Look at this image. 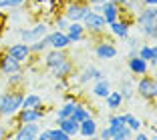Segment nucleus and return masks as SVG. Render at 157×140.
Wrapping results in <instances>:
<instances>
[{
  "instance_id": "f257e3e1",
  "label": "nucleus",
  "mask_w": 157,
  "mask_h": 140,
  "mask_svg": "<svg viewBox=\"0 0 157 140\" xmlns=\"http://www.w3.org/2000/svg\"><path fill=\"white\" fill-rule=\"evenodd\" d=\"M133 24L137 26L139 34L147 40L157 38V6H143L139 14L133 18Z\"/></svg>"
},
{
  "instance_id": "f03ea898",
  "label": "nucleus",
  "mask_w": 157,
  "mask_h": 140,
  "mask_svg": "<svg viewBox=\"0 0 157 140\" xmlns=\"http://www.w3.org/2000/svg\"><path fill=\"white\" fill-rule=\"evenodd\" d=\"M26 92L22 88H8V90L0 92V118L2 120H10L16 116L20 108H22V98Z\"/></svg>"
},
{
  "instance_id": "7ed1b4c3",
  "label": "nucleus",
  "mask_w": 157,
  "mask_h": 140,
  "mask_svg": "<svg viewBox=\"0 0 157 140\" xmlns=\"http://www.w3.org/2000/svg\"><path fill=\"white\" fill-rule=\"evenodd\" d=\"M135 94H139L147 102H153L157 98V76H153L151 72L135 76Z\"/></svg>"
},
{
  "instance_id": "20e7f679",
  "label": "nucleus",
  "mask_w": 157,
  "mask_h": 140,
  "mask_svg": "<svg viewBox=\"0 0 157 140\" xmlns=\"http://www.w3.org/2000/svg\"><path fill=\"white\" fill-rule=\"evenodd\" d=\"M81 24H83L87 36H93V38H101V36H105V32H107L105 18L99 12H95V10H89L85 14V18L81 20Z\"/></svg>"
},
{
  "instance_id": "39448f33",
  "label": "nucleus",
  "mask_w": 157,
  "mask_h": 140,
  "mask_svg": "<svg viewBox=\"0 0 157 140\" xmlns=\"http://www.w3.org/2000/svg\"><path fill=\"white\" fill-rule=\"evenodd\" d=\"M48 30H51V24L46 22V20H40V22L33 24V26H26V28H18V36L22 42H26V44H33V42L40 40V38H44L46 34H48Z\"/></svg>"
},
{
  "instance_id": "423d86ee",
  "label": "nucleus",
  "mask_w": 157,
  "mask_h": 140,
  "mask_svg": "<svg viewBox=\"0 0 157 140\" xmlns=\"http://www.w3.org/2000/svg\"><path fill=\"white\" fill-rule=\"evenodd\" d=\"M89 10H91V6L87 4V0H69L63 6V16L69 22H81Z\"/></svg>"
},
{
  "instance_id": "0eeeda50",
  "label": "nucleus",
  "mask_w": 157,
  "mask_h": 140,
  "mask_svg": "<svg viewBox=\"0 0 157 140\" xmlns=\"http://www.w3.org/2000/svg\"><path fill=\"white\" fill-rule=\"evenodd\" d=\"M93 54H95V58H97V60H103V62H107V60L117 58L119 50H117V46H115V42H113V40H109V38L101 36L97 42H95V46H93Z\"/></svg>"
},
{
  "instance_id": "6e6552de",
  "label": "nucleus",
  "mask_w": 157,
  "mask_h": 140,
  "mask_svg": "<svg viewBox=\"0 0 157 140\" xmlns=\"http://www.w3.org/2000/svg\"><path fill=\"white\" fill-rule=\"evenodd\" d=\"M4 52L10 56V58H14L16 62H20V64H28V60L33 58L30 46H28L26 42H22V40H18V42H14V44H10L8 48L4 50Z\"/></svg>"
},
{
  "instance_id": "1a4fd4ad",
  "label": "nucleus",
  "mask_w": 157,
  "mask_h": 140,
  "mask_svg": "<svg viewBox=\"0 0 157 140\" xmlns=\"http://www.w3.org/2000/svg\"><path fill=\"white\" fill-rule=\"evenodd\" d=\"M42 130L40 122H28V124H18L12 132V140H34L38 132Z\"/></svg>"
},
{
  "instance_id": "9d476101",
  "label": "nucleus",
  "mask_w": 157,
  "mask_h": 140,
  "mask_svg": "<svg viewBox=\"0 0 157 140\" xmlns=\"http://www.w3.org/2000/svg\"><path fill=\"white\" fill-rule=\"evenodd\" d=\"M46 116V106L42 108H20L14 116L18 124H28V122H40Z\"/></svg>"
},
{
  "instance_id": "9b49d317",
  "label": "nucleus",
  "mask_w": 157,
  "mask_h": 140,
  "mask_svg": "<svg viewBox=\"0 0 157 140\" xmlns=\"http://www.w3.org/2000/svg\"><path fill=\"white\" fill-rule=\"evenodd\" d=\"M46 42H48V48L52 50H67L71 48V40L69 36H67L65 32H60V30H48V34H46Z\"/></svg>"
},
{
  "instance_id": "f8f14e48",
  "label": "nucleus",
  "mask_w": 157,
  "mask_h": 140,
  "mask_svg": "<svg viewBox=\"0 0 157 140\" xmlns=\"http://www.w3.org/2000/svg\"><path fill=\"white\" fill-rule=\"evenodd\" d=\"M131 24H133V20L123 18V16H121L119 20H115V22H111V24H107V28H109V32H111L115 38L125 40V38L129 36V32H131Z\"/></svg>"
},
{
  "instance_id": "ddd939ff",
  "label": "nucleus",
  "mask_w": 157,
  "mask_h": 140,
  "mask_svg": "<svg viewBox=\"0 0 157 140\" xmlns=\"http://www.w3.org/2000/svg\"><path fill=\"white\" fill-rule=\"evenodd\" d=\"M97 12L101 14L103 18H105V22H107V24L115 22V20H119L121 16H123V8H121V6H117L115 2H111V0H107L103 6H99Z\"/></svg>"
},
{
  "instance_id": "4468645a",
  "label": "nucleus",
  "mask_w": 157,
  "mask_h": 140,
  "mask_svg": "<svg viewBox=\"0 0 157 140\" xmlns=\"http://www.w3.org/2000/svg\"><path fill=\"white\" fill-rule=\"evenodd\" d=\"M127 70H129L133 76H143V74L151 72L149 62L143 60V58H139L137 54H135V56H127Z\"/></svg>"
},
{
  "instance_id": "2eb2a0df",
  "label": "nucleus",
  "mask_w": 157,
  "mask_h": 140,
  "mask_svg": "<svg viewBox=\"0 0 157 140\" xmlns=\"http://www.w3.org/2000/svg\"><path fill=\"white\" fill-rule=\"evenodd\" d=\"M22 70V64L20 62H16L14 58H10L6 52H2L0 54V76H10V74H14V72H20Z\"/></svg>"
},
{
  "instance_id": "dca6fc26",
  "label": "nucleus",
  "mask_w": 157,
  "mask_h": 140,
  "mask_svg": "<svg viewBox=\"0 0 157 140\" xmlns=\"http://www.w3.org/2000/svg\"><path fill=\"white\" fill-rule=\"evenodd\" d=\"M40 58H42V62H44V68H55L56 64H60L65 58H69V54H67V50H52V48H48L44 52V54H40Z\"/></svg>"
},
{
  "instance_id": "f3484780",
  "label": "nucleus",
  "mask_w": 157,
  "mask_h": 140,
  "mask_svg": "<svg viewBox=\"0 0 157 140\" xmlns=\"http://www.w3.org/2000/svg\"><path fill=\"white\" fill-rule=\"evenodd\" d=\"M137 56H139V58H143V60H147L151 70H155V68H157V46L149 44V42H145V44H139Z\"/></svg>"
},
{
  "instance_id": "a211bd4d",
  "label": "nucleus",
  "mask_w": 157,
  "mask_h": 140,
  "mask_svg": "<svg viewBox=\"0 0 157 140\" xmlns=\"http://www.w3.org/2000/svg\"><path fill=\"white\" fill-rule=\"evenodd\" d=\"M75 72V62H73V58H65L60 64H56L55 68H51V74L56 78V80H60V78H69L71 74Z\"/></svg>"
},
{
  "instance_id": "6ab92c4d",
  "label": "nucleus",
  "mask_w": 157,
  "mask_h": 140,
  "mask_svg": "<svg viewBox=\"0 0 157 140\" xmlns=\"http://www.w3.org/2000/svg\"><path fill=\"white\" fill-rule=\"evenodd\" d=\"M65 34L69 36L71 44L83 42L85 38H87V32H85V28H83V24H81V22H69V26H67Z\"/></svg>"
},
{
  "instance_id": "aec40b11",
  "label": "nucleus",
  "mask_w": 157,
  "mask_h": 140,
  "mask_svg": "<svg viewBox=\"0 0 157 140\" xmlns=\"http://www.w3.org/2000/svg\"><path fill=\"white\" fill-rule=\"evenodd\" d=\"M119 92H121V96H123L125 102H129V100L135 96V76H133V74H131V76L121 78V82H119Z\"/></svg>"
},
{
  "instance_id": "412c9836",
  "label": "nucleus",
  "mask_w": 157,
  "mask_h": 140,
  "mask_svg": "<svg viewBox=\"0 0 157 140\" xmlns=\"http://www.w3.org/2000/svg\"><path fill=\"white\" fill-rule=\"evenodd\" d=\"M99 130V124L95 118H85L83 122H78V136L81 138H89V136H95Z\"/></svg>"
},
{
  "instance_id": "4be33fe9",
  "label": "nucleus",
  "mask_w": 157,
  "mask_h": 140,
  "mask_svg": "<svg viewBox=\"0 0 157 140\" xmlns=\"http://www.w3.org/2000/svg\"><path fill=\"white\" fill-rule=\"evenodd\" d=\"M103 100H105V106L111 110V112H119L121 106H123V102H125L123 96H121V92L119 90H113V88H111V92H109Z\"/></svg>"
},
{
  "instance_id": "5701e85b",
  "label": "nucleus",
  "mask_w": 157,
  "mask_h": 140,
  "mask_svg": "<svg viewBox=\"0 0 157 140\" xmlns=\"http://www.w3.org/2000/svg\"><path fill=\"white\" fill-rule=\"evenodd\" d=\"M56 126L63 132H67L71 138H77L78 136V122H75L73 118H56Z\"/></svg>"
},
{
  "instance_id": "b1692460",
  "label": "nucleus",
  "mask_w": 157,
  "mask_h": 140,
  "mask_svg": "<svg viewBox=\"0 0 157 140\" xmlns=\"http://www.w3.org/2000/svg\"><path fill=\"white\" fill-rule=\"evenodd\" d=\"M77 106H78V100H63V104L56 108L55 116L56 118H71Z\"/></svg>"
},
{
  "instance_id": "393cba45",
  "label": "nucleus",
  "mask_w": 157,
  "mask_h": 140,
  "mask_svg": "<svg viewBox=\"0 0 157 140\" xmlns=\"http://www.w3.org/2000/svg\"><path fill=\"white\" fill-rule=\"evenodd\" d=\"M93 96H97V98H105L109 92H111V82L107 80V78H101V80H95L93 82Z\"/></svg>"
},
{
  "instance_id": "a878e982",
  "label": "nucleus",
  "mask_w": 157,
  "mask_h": 140,
  "mask_svg": "<svg viewBox=\"0 0 157 140\" xmlns=\"http://www.w3.org/2000/svg\"><path fill=\"white\" fill-rule=\"evenodd\" d=\"M44 104H42V96L36 94V92H28L24 94L22 98V108H42Z\"/></svg>"
},
{
  "instance_id": "bb28decb",
  "label": "nucleus",
  "mask_w": 157,
  "mask_h": 140,
  "mask_svg": "<svg viewBox=\"0 0 157 140\" xmlns=\"http://www.w3.org/2000/svg\"><path fill=\"white\" fill-rule=\"evenodd\" d=\"M133 132L125 124H119V126H113L111 128V140H131Z\"/></svg>"
},
{
  "instance_id": "cd10ccee",
  "label": "nucleus",
  "mask_w": 157,
  "mask_h": 140,
  "mask_svg": "<svg viewBox=\"0 0 157 140\" xmlns=\"http://www.w3.org/2000/svg\"><path fill=\"white\" fill-rule=\"evenodd\" d=\"M93 116V108H89V106H85V104H81L78 102V106L75 108V112H73V120L75 122H83L85 118H91Z\"/></svg>"
},
{
  "instance_id": "c85d7f7f",
  "label": "nucleus",
  "mask_w": 157,
  "mask_h": 140,
  "mask_svg": "<svg viewBox=\"0 0 157 140\" xmlns=\"http://www.w3.org/2000/svg\"><path fill=\"white\" fill-rule=\"evenodd\" d=\"M125 126L129 128L131 132H139L141 130V126H143V122L139 120L135 114H131V112H125Z\"/></svg>"
},
{
  "instance_id": "c756f323",
  "label": "nucleus",
  "mask_w": 157,
  "mask_h": 140,
  "mask_svg": "<svg viewBox=\"0 0 157 140\" xmlns=\"http://www.w3.org/2000/svg\"><path fill=\"white\" fill-rule=\"evenodd\" d=\"M6 84H8V88H22V84H24V70L6 76Z\"/></svg>"
},
{
  "instance_id": "7c9ffc66",
  "label": "nucleus",
  "mask_w": 157,
  "mask_h": 140,
  "mask_svg": "<svg viewBox=\"0 0 157 140\" xmlns=\"http://www.w3.org/2000/svg\"><path fill=\"white\" fill-rule=\"evenodd\" d=\"M28 46H30V52H33L34 56H40V54H44L46 50H48V42H46V38H40V40L33 42V44H28Z\"/></svg>"
},
{
  "instance_id": "2f4dec72",
  "label": "nucleus",
  "mask_w": 157,
  "mask_h": 140,
  "mask_svg": "<svg viewBox=\"0 0 157 140\" xmlns=\"http://www.w3.org/2000/svg\"><path fill=\"white\" fill-rule=\"evenodd\" d=\"M119 124H125V112H111L107 116V126H119Z\"/></svg>"
},
{
  "instance_id": "473e14b6",
  "label": "nucleus",
  "mask_w": 157,
  "mask_h": 140,
  "mask_svg": "<svg viewBox=\"0 0 157 140\" xmlns=\"http://www.w3.org/2000/svg\"><path fill=\"white\" fill-rule=\"evenodd\" d=\"M28 0H0V10H14V8H22Z\"/></svg>"
},
{
  "instance_id": "72a5a7b5",
  "label": "nucleus",
  "mask_w": 157,
  "mask_h": 140,
  "mask_svg": "<svg viewBox=\"0 0 157 140\" xmlns=\"http://www.w3.org/2000/svg\"><path fill=\"white\" fill-rule=\"evenodd\" d=\"M46 132H48V136H51V140H73L67 132H63L59 126L55 128H46Z\"/></svg>"
},
{
  "instance_id": "f704fd0d",
  "label": "nucleus",
  "mask_w": 157,
  "mask_h": 140,
  "mask_svg": "<svg viewBox=\"0 0 157 140\" xmlns=\"http://www.w3.org/2000/svg\"><path fill=\"white\" fill-rule=\"evenodd\" d=\"M52 26H55V30H60V32H65L67 26H69V20L63 16V14H56L55 20H52Z\"/></svg>"
},
{
  "instance_id": "c9c22d12",
  "label": "nucleus",
  "mask_w": 157,
  "mask_h": 140,
  "mask_svg": "<svg viewBox=\"0 0 157 140\" xmlns=\"http://www.w3.org/2000/svg\"><path fill=\"white\" fill-rule=\"evenodd\" d=\"M67 90H71L69 78H60V80H56V92H67Z\"/></svg>"
},
{
  "instance_id": "e433bc0d",
  "label": "nucleus",
  "mask_w": 157,
  "mask_h": 140,
  "mask_svg": "<svg viewBox=\"0 0 157 140\" xmlns=\"http://www.w3.org/2000/svg\"><path fill=\"white\" fill-rule=\"evenodd\" d=\"M97 136H99L101 140H111V128H109V126L99 128V130H97Z\"/></svg>"
},
{
  "instance_id": "4c0bfd02",
  "label": "nucleus",
  "mask_w": 157,
  "mask_h": 140,
  "mask_svg": "<svg viewBox=\"0 0 157 140\" xmlns=\"http://www.w3.org/2000/svg\"><path fill=\"white\" fill-rule=\"evenodd\" d=\"M125 42H127L129 50H137L139 48V38H135V36H127V38H125Z\"/></svg>"
},
{
  "instance_id": "58836bf2",
  "label": "nucleus",
  "mask_w": 157,
  "mask_h": 140,
  "mask_svg": "<svg viewBox=\"0 0 157 140\" xmlns=\"http://www.w3.org/2000/svg\"><path fill=\"white\" fill-rule=\"evenodd\" d=\"M131 140H153V136H149V134H145V132H133V136H131Z\"/></svg>"
},
{
  "instance_id": "ea45409f",
  "label": "nucleus",
  "mask_w": 157,
  "mask_h": 140,
  "mask_svg": "<svg viewBox=\"0 0 157 140\" xmlns=\"http://www.w3.org/2000/svg\"><path fill=\"white\" fill-rule=\"evenodd\" d=\"M105 2H107V0H87V4L91 6V10H95V12H97L99 6H103Z\"/></svg>"
},
{
  "instance_id": "a19ab883",
  "label": "nucleus",
  "mask_w": 157,
  "mask_h": 140,
  "mask_svg": "<svg viewBox=\"0 0 157 140\" xmlns=\"http://www.w3.org/2000/svg\"><path fill=\"white\" fill-rule=\"evenodd\" d=\"M6 138H10L8 126H4V124H0V140H6Z\"/></svg>"
},
{
  "instance_id": "79ce46f5",
  "label": "nucleus",
  "mask_w": 157,
  "mask_h": 140,
  "mask_svg": "<svg viewBox=\"0 0 157 140\" xmlns=\"http://www.w3.org/2000/svg\"><path fill=\"white\" fill-rule=\"evenodd\" d=\"M63 100H78V98H77V94H75V92L67 90V92H63Z\"/></svg>"
},
{
  "instance_id": "37998d69",
  "label": "nucleus",
  "mask_w": 157,
  "mask_h": 140,
  "mask_svg": "<svg viewBox=\"0 0 157 140\" xmlns=\"http://www.w3.org/2000/svg\"><path fill=\"white\" fill-rule=\"evenodd\" d=\"M34 140H51V136H48V132H46L44 128H42V130L38 132V136H36V138H34Z\"/></svg>"
},
{
  "instance_id": "c03bdc74",
  "label": "nucleus",
  "mask_w": 157,
  "mask_h": 140,
  "mask_svg": "<svg viewBox=\"0 0 157 140\" xmlns=\"http://www.w3.org/2000/svg\"><path fill=\"white\" fill-rule=\"evenodd\" d=\"M143 6H157V0H139Z\"/></svg>"
},
{
  "instance_id": "a18cd8bd",
  "label": "nucleus",
  "mask_w": 157,
  "mask_h": 140,
  "mask_svg": "<svg viewBox=\"0 0 157 140\" xmlns=\"http://www.w3.org/2000/svg\"><path fill=\"white\" fill-rule=\"evenodd\" d=\"M111 2H115L117 6H125V2H127V0H111Z\"/></svg>"
},
{
  "instance_id": "49530a36",
  "label": "nucleus",
  "mask_w": 157,
  "mask_h": 140,
  "mask_svg": "<svg viewBox=\"0 0 157 140\" xmlns=\"http://www.w3.org/2000/svg\"><path fill=\"white\" fill-rule=\"evenodd\" d=\"M83 140H101V138H99V136L95 134V136H89V138H83Z\"/></svg>"
},
{
  "instance_id": "de8ad7c7",
  "label": "nucleus",
  "mask_w": 157,
  "mask_h": 140,
  "mask_svg": "<svg viewBox=\"0 0 157 140\" xmlns=\"http://www.w3.org/2000/svg\"><path fill=\"white\" fill-rule=\"evenodd\" d=\"M73 140H78V138H73Z\"/></svg>"
}]
</instances>
